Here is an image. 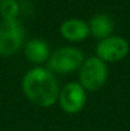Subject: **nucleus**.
<instances>
[{
	"label": "nucleus",
	"mask_w": 130,
	"mask_h": 131,
	"mask_svg": "<svg viewBox=\"0 0 130 131\" xmlns=\"http://www.w3.org/2000/svg\"><path fill=\"white\" fill-rule=\"evenodd\" d=\"M22 92L35 106L48 108L57 103L60 85L50 69L35 66L24 74L22 79Z\"/></svg>",
	"instance_id": "nucleus-1"
},
{
	"label": "nucleus",
	"mask_w": 130,
	"mask_h": 131,
	"mask_svg": "<svg viewBox=\"0 0 130 131\" xmlns=\"http://www.w3.org/2000/svg\"><path fill=\"white\" fill-rule=\"evenodd\" d=\"M84 61V53L75 46H63L51 52L47 64L54 74L69 75L79 70Z\"/></svg>",
	"instance_id": "nucleus-2"
},
{
	"label": "nucleus",
	"mask_w": 130,
	"mask_h": 131,
	"mask_svg": "<svg viewBox=\"0 0 130 131\" xmlns=\"http://www.w3.org/2000/svg\"><path fill=\"white\" fill-rule=\"evenodd\" d=\"M108 78L107 64L97 56L84 59L78 70V83L89 92H96L105 85Z\"/></svg>",
	"instance_id": "nucleus-3"
},
{
	"label": "nucleus",
	"mask_w": 130,
	"mask_h": 131,
	"mask_svg": "<svg viewBox=\"0 0 130 131\" xmlns=\"http://www.w3.org/2000/svg\"><path fill=\"white\" fill-rule=\"evenodd\" d=\"M26 43V29L19 19L0 20V56L9 57Z\"/></svg>",
	"instance_id": "nucleus-4"
},
{
	"label": "nucleus",
	"mask_w": 130,
	"mask_h": 131,
	"mask_svg": "<svg viewBox=\"0 0 130 131\" xmlns=\"http://www.w3.org/2000/svg\"><path fill=\"white\" fill-rule=\"evenodd\" d=\"M87 103V90L78 82H72L60 88L57 104L68 115H77L83 111Z\"/></svg>",
	"instance_id": "nucleus-5"
},
{
	"label": "nucleus",
	"mask_w": 130,
	"mask_h": 131,
	"mask_svg": "<svg viewBox=\"0 0 130 131\" xmlns=\"http://www.w3.org/2000/svg\"><path fill=\"white\" fill-rule=\"evenodd\" d=\"M129 42L120 36H110L99 40L96 46V56L107 62H119L124 60L129 53Z\"/></svg>",
	"instance_id": "nucleus-6"
},
{
	"label": "nucleus",
	"mask_w": 130,
	"mask_h": 131,
	"mask_svg": "<svg viewBox=\"0 0 130 131\" xmlns=\"http://www.w3.org/2000/svg\"><path fill=\"white\" fill-rule=\"evenodd\" d=\"M59 32L61 37L69 42H82L91 36L88 22L79 18H69L64 20L59 28Z\"/></svg>",
	"instance_id": "nucleus-7"
},
{
	"label": "nucleus",
	"mask_w": 130,
	"mask_h": 131,
	"mask_svg": "<svg viewBox=\"0 0 130 131\" xmlns=\"http://www.w3.org/2000/svg\"><path fill=\"white\" fill-rule=\"evenodd\" d=\"M23 50L26 59L37 66H42V64H46L51 55L50 46L42 38L28 40L23 46Z\"/></svg>",
	"instance_id": "nucleus-8"
},
{
	"label": "nucleus",
	"mask_w": 130,
	"mask_h": 131,
	"mask_svg": "<svg viewBox=\"0 0 130 131\" xmlns=\"http://www.w3.org/2000/svg\"><path fill=\"white\" fill-rule=\"evenodd\" d=\"M88 26H89V33L97 40H103L112 36L115 29L114 19L106 13L94 14L89 19Z\"/></svg>",
	"instance_id": "nucleus-9"
},
{
	"label": "nucleus",
	"mask_w": 130,
	"mask_h": 131,
	"mask_svg": "<svg viewBox=\"0 0 130 131\" xmlns=\"http://www.w3.org/2000/svg\"><path fill=\"white\" fill-rule=\"evenodd\" d=\"M21 5L17 0H4L0 3V19L15 20L19 19Z\"/></svg>",
	"instance_id": "nucleus-10"
},
{
	"label": "nucleus",
	"mask_w": 130,
	"mask_h": 131,
	"mask_svg": "<svg viewBox=\"0 0 130 131\" xmlns=\"http://www.w3.org/2000/svg\"><path fill=\"white\" fill-rule=\"evenodd\" d=\"M1 1H4V0H0V3H1Z\"/></svg>",
	"instance_id": "nucleus-11"
}]
</instances>
